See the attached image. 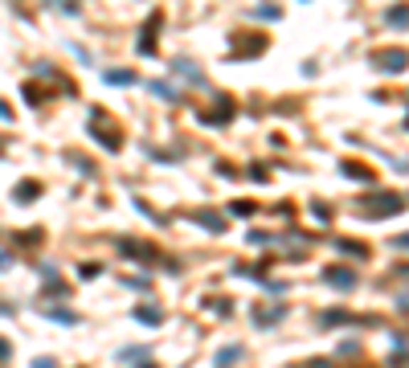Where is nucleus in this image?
<instances>
[{
    "instance_id": "f8f14e48",
    "label": "nucleus",
    "mask_w": 409,
    "mask_h": 368,
    "mask_svg": "<svg viewBox=\"0 0 409 368\" xmlns=\"http://www.w3.org/2000/svg\"><path fill=\"white\" fill-rule=\"evenodd\" d=\"M135 319H139V323H147V328H156V323H160V307H139V311H135Z\"/></svg>"
},
{
    "instance_id": "aec40b11",
    "label": "nucleus",
    "mask_w": 409,
    "mask_h": 368,
    "mask_svg": "<svg viewBox=\"0 0 409 368\" xmlns=\"http://www.w3.org/2000/svg\"><path fill=\"white\" fill-rule=\"evenodd\" d=\"M405 278H409V266H405Z\"/></svg>"
},
{
    "instance_id": "20e7f679",
    "label": "nucleus",
    "mask_w": 409,
    "mask_h": 368,
    "mask_svg": "<svg viewBox=\"0 0 409 368\" xmlns=\"http://www.w3.org/2000/svg\"><path fill=\"white\" fill-rule=\"evenodd\" d=\"M115 246H119L123 254H135V262H152V258H156V250H152V246H139V242H131V237H119Z\"/></svg>"
},
{
    "instance_id": "9b49d317",
    "label": "nucleus",
    "mask_w": 409,
    "mask_h": 368,
    "mask_svg": "<svg viewBox=\"0 0 409 368\" xmlns=\"http://www.w3.org/2000/svg\"><path fill=\"white\" fill-rule=\"evenodd\" d=\"M238 356H242V348H238V344H229V348H221V356H217V368L238 364Z\"/></svg>"
},
{
    "instance_id": "1a4fd4ad",
    "label": "nucleus",
    "mask_w": 409,
    "mask_h": 368,
    "mask_svg": "<svg viewBox=\"0 0 409 368\" xmlns=\"http://www.w3.org/2000/svg\"><path fill=\"white\" fill-rule=\"evenodd\" d=\"M340 172H344V176H352V180H373V172H368V168H360V164H348V160H344V164H340Z\"/></svg>"
},
{
    "instance_id": "4468645a",
    "label": "nucleus",
    "mask_w": 409,
    "mask_h": 368,
    "mask_svg": "<svg viewBox=\"0 0 409 368\" xmlns=\"http://www.w3.org/2000/svg\"><path fill=\"white\" fill-rule=\"evenodd\" d=\"M336 246H340V254H356V258H368V246H360V242H336Z\"/></svg>"
},
{
    "instance_id": "6ab92c4d",
    "label": "nucleus",
    "mask_w": 409,
    "mask_h": 368,
    "mask_svg": "<svg viewBox=\"0 0 409 368\" xmlns=\"http://www.w3.org/2000/svg\"><path fill=\"white\" fill-rule=\"evenodd\" d=\"M0 360H9V340H0Z\"/></svg>"
},
{
    "instance_id": "dca6fc26",
    "label": "nucleus",
    "mask_w": 409,
    "mask_h": 368,
    "mask_svg": "<svg viewBox=\"0 0 409 368\" xmlns=\"http://www.w3.org/2000/svg\"><path fill=\"white\" fill-rule=\"evenodd\" d=\"M16 197H21V201H33V197H37V180H25L16 188Z\"/></svg>"
},
{
    "instance_id": "2eb2a0df",
    "label": "nucleus",
    "mask_w": 409,
    "mask_h": 368,
    "mask_svg": "<svg viewBox=\"0 0 409 368\" xmlns=\"http://www.w3.org/2000/svg\"><path fill=\"white\" fill-rule=\"evenodd\" d=\"M196 217L205 221V229H213V234H221V229H225V221L217 217V213H196Z\"/></svg>"
},
{
    "instance_id": "0eeeda50",
    "label": "nucleus",
    "mask_w": 409,
    "mask_h": 368,
    "mask_svg": "<svg viewBox=\"0 0 409 368\" xmlns=\"http://www.w3.org/2000/svg\"><path fill=\"white\" fill-rule=\"evenodd\" d=\"M385 21H389L393 29H409V4H393L389 13H385Z\"/></svg>"
},
{
    "instance_id": "ddd939ff",
    "label": "nucleus",
    "mask_w": 409,
    "mask_h": 368,
    "mask_svg": "<svg viewBox=\"0 0 409 368\" xmlns=\"http://www.w3.org/2000/svg\"><path fill=\"white\" fill-rule=\"evenodd\" d=\"M144 356H147L144 348H127V352H123V356H119V360H123V364H144V368H152V364H147V360H144Z\"/></svg>"
},
{
    "instance_id": "6e6552de",
    "label": "nucleus",
    "mask_w": 409,
    "mask_h": 368,
    "mask_svg": "<svg viewBox=\"0 0 409 368\" xmlns=\"http://www.w3.org/2000/svg\"><path fill=\"white\" fill-rule=\"evenodd\" d=\"M147 90H152V94H160L164 102H176L180 99V90H172L168 82H147Z\"/></svg>"
},
{
    "instance_id": "f257e3e1",
    "label": "nucleus",
    "mask_w": 409,
    "mask_h": 368,
    "mask_svg": "<svg viewBox=\"0 0 409 368\" xmlns=\"http://www.w3.org/2000/svg\"><path fill=\"white\" fill-rule=\"evenodd\" d=\"M360 209H364L368 217H393V213L405 209V197H397V193H389V197H368Z\"/></svg>"
},
{
    "instance_id": "a211bd4d",
    "label": "nucleus",
    "mask_w": 409,
    "mask_h": 368,
    "mask_svg": "<svg viewBox=\"0 0 409 368\" xmlns=\"http://www.w3.org/2000/svg\"><path fill=\"white\" fill-rule=\"evenodd\" d=\"M393 246H397V250H409V234H401V237H393Z\"/></svg>"
},
{
    "instance_id": "39448f33",
    "label": "nucleus",
    "mask_w": 409,
    "mask_h": 368,
    "mask_svg": "<svg viewBox=\"0 0 409 368\" xmlns=\"http://www.w3.org/2000/svg\"><path fill=\"white\" fill-rule=\"evenodd\" d=\"M324 278L331 286H340V291H352V286H356V274H352V270H344V266H331Z\"/></svg>"
},
{
    "instance_id": "7ed1b4c3",
    "label": "nucleus",
    "mask_w": 409,
    "mask_h": 368,
    "mask_svg": "<svg viewBox=\"0 0 409 368\" xmlns=\"http://www.w3.org/2000/svg\"><path fill=\"white\" fill-rule=\"evenodd\" d=\"M160 13H152V21H147L144 25V33H139V53H147V58H152V53H156V29H160Z\"/></svg>"
},
{
    "instance_id": "f3484780",
    "label": "nucleus",
    "mask_w": 409,
    "mask_h": 368,
    "mask_svg": "<svg viewBox=\"0 0 409 368\" xmlns=\"http://www.w3.org/2000/svg\"><path fill=\"white\" fill-rule=\"evenodd\" d=\"M254 13H258V17H270V21H275V17H282V13H278L275 4H258V9H254Z\"/></svg>"
},
{
    "instance_id": "f03ea898",
    "label": "nucleus",
    "mask_w": 409,
    "mask_h": 368,
    "mask_svg": "<svg viewBox=\"0 0 409 368\" xmlns=\"http://www.w3.org/2000/svg\"><path fill=\"white\" fill-rule=\"evenodd\" d=\"M373 66L381 70V74H401V70L409 66V53L405 50H376L373 53Z\"/></svg>"
},
{
    "instance_id": "9d476101",
    "label": "nucleus",
    "mask_w": 409,
    "mask_h": 368,
    "mask_svg": "<svg viewBox=\"0 0 409 368\" xmlns=\"http://www.w3.org/2000/svg\"><path fill=\"white\" fill-rule=\"evenodd\" d=\"M107 82L111 86H131L135 82V74H131V70H107Z\"/></svg>"
},
{
    "instance_id": "423d86ee",
    "label": "nucleus",
    "mask_w": 409,
    "mask_h": 368,
    "mask_svg": "<svg viewBox=\"0 0 409 368\" xmlns=\"http://www.w3.org/2000/svg\"><path fill=\"white\" fill-rule=\"evenodd\" d=\"M172 70H176V74H184V78H188V82H196V86L205 82V74H201L188 58H176V62H172Z\"/></svg>"
}]
</instances>
